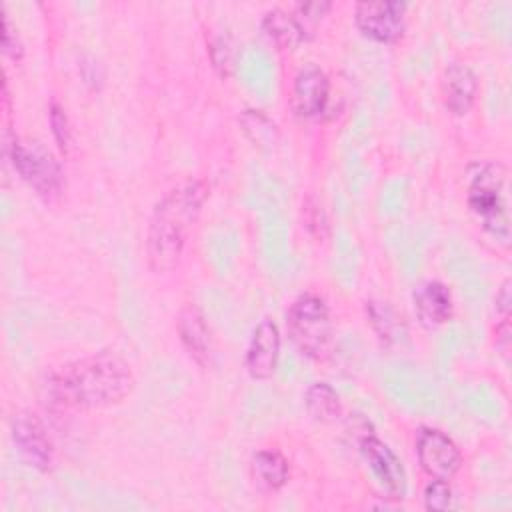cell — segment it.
Here are the masks:
<instances>
[{
  "label": "cell",
  "mask_w": 512,
  "mask_h": 512,
  "mask_svg": "<svg viewBox=\"0 0 512 512\" xmlns=\"http://www.w3.org/2000/svg\"><path fill=\"white\" fill-rule=\"evenodd\" d=\"M332 8L330 2H306V4H298L296 10H298V20L306 26V22H310L312 26ZM308 28V26H306Z\"/></svg>",
  "instance_id": "25"
},
{
  "label": "cell",
  "mask_w": 512,
  "mask_h": 512,
  "mask_svg": "<svg viewBox=\"0 0 512 512\" xmlns=\"http://www.w3.org/2000/svg\"><path fill=\"white\" fill-rule=\"evenodd\" d=\"M366 314H368L370 326L374 328V332L384 344H394L404 336L402 318L394 312L390 304L370 300L366 302Z\"/></svg>",
  "instance_id": "18"
},
{
  "label": "cell",
  "mask_w": 512,
  "mask_h": 512,
  "mask_svg": "<svg viewBox=\"0 0 512 512\" xmlns=\"http://www.w3.org/2000/svg\"><path fill=\"white\" fill-rule=\"evenodd\" d=\"M302 216H304V226L306 230L318 240H326L328 238V218H326V212L322 208V204L314 198V196H308L304 206H302Z\"/></svg>",
  "instance_id": "21"
},
{
  "label": "cell",
  "mask_w": 512,
  "mask_h": 512,
  "mask_svg": "<svg viewBox=\"0 0 512 512\" xmlns=\"http://www.w3.org/2000/svg\"><path fill=\"white\" fill-rule=\"evenodd\" d=\"M466 204L486 234L508 244L510 240V200L508 170L500 162L476 164L470 174Z\"/></svg>",
  "instance_id": "3"
},
{
  "label": "cell",
  "mask_w": 512,
  "mask_h": 512,
  "mask_svg": "<svg viewBox=\"0 0 512 512\" xmlns=\"http://www.w3.org/2000/svg\"><path fill=\"white\" fill-rule=\"evenodd\" d=\"M304 404L308 414L320 422V424H330L334 420L340 418L342 412V404H340V396L336 394V390L326 384V382H314L308 386L306 394H304Z\"/></svg>",
  "instance_id": "17"
},
{
  "label": "cell",
  "mask_w": 512,
  "mask_h": 512,
  "mask_svg": "<svg viewBox=\"0 0 512 512\" xmlns=\"http://www.w3.org/2000/svg\"><path fill=\"white\" fill-rule=\"evenodd\" d=\"M360 454L368 464L372 476L378 480L388 498H402L406 494V470L396 452L380 438L366 434L360 438Z\"/></svg>",
  "instance_id": "9"
},
{
  "label": "cell",
  "mask_w": 512,
  "mask_h": 512,
  "mask_svg": "<svg viewBox=\"0 0 512 512\" xmlns=\"http://www.w3.org/2000/svg\"><path fill=\"white\" fill-rule=\"evenodd\" d=\"M10 430H12V440L28 466L40 472H50L54 468V462H56L54 446L44 424L36 414L26 410L16 412L12 416Z\"/></svg>",
  "instance_id": "8"
},
{
  "label": "cell",
  "mask_w": 512,
  "mask_h": 512,
  "mask_svg": "<svg viewBox=\"0 0 512 512\" xmlns=\"http://www.w3.org/2000/svg\"><path fill=\"white\" fill-rule=\"evenodd\" d=\"M510 286H512V282L506 278V280L500 284L498 292H496L494 304H496V316H498V320H502V318H510V304H512Z\"/></svg>",
  "instance_id": "26"
},
{
  "label": "cell",
  "mask_w": 512,
  "mask_h": 512,
  "mask_svg": "<svg viewBox=\"0 0 512 512\" xmlns=\"http://www.w3.org/2000/svg\"><path fill=\"white\" fill-rule=\"evenodd\" d=\"M250 472L254 482L264 488V490H280L288 478H290V466L288 460L284 458L282 452L274 450V448H264L258 450L252 456L250 462Z\"/></svg>",
  "instance_id": "16"
},
{
  "label": "cell",
  "mask_w": 512,
  "mask_h": 512,
  "mask_svg": "<svg viewBox=\"0 0 512 512\" xmlns=\"http://www.w3.org/2000/svg\"><path fill=\"white\" fill-rule=\"evenodd\" d=\"M440 92H442L444 106L452 114L462 116L472 108V104L476 100V92H478L476 74L472 72L470 66L454 62L442 74Z\"/></svg>",
  "instance_id": "14"
},
{
  "label": "cell",
  "mask_w": 512,
  "mask_h": 512,
  "mask_svg": "<svg viewBox=\"0 0 512 512\" xmlns=\"http://www.w3.org/2000/svg\"><path fill=\"white\" fill-rule=\"evenodd\" d=\"M176 328L188 356L200 366H208L212 358V334L202 310L196 304L182 306Z\"/></svg>",
  "instance_id": "13"
},
{
  "label": "cell",
  "mask_w": 512,
  "mask_h": 512,
  "mask_svg": "<svg viewBox=\"0 0 512 512\" xmlns=\"http://www.w3.org/2000/svg\"><path fill=\"white\" fill-rule=\"evenodd\" d=\"M2 50H4V54H6L8 58H12V60H16V62H18V60L22 58V54H24V46H22V42H20L18 34L12 30V26H10V20H8V18H4Z\"/></svg>",
  "instance_id": "24"
},
{
  "label": "cell",
  "mask_w": 512,
  "mask_h": 512,
  "mask_svg": "<svg viewBox=\"0 0 512 512\" xmlns=\"http://www.w3.org/2000/svg\"><path fill=\"white\" fill-rule=\"evenodd\" d=\"M132 386L130 366L114 352H96L68 362L48 380V392L60 406L80 410L120 404Z\"/></svg>",
  "instance_id": "1"
},
{
  "label": "cell",
  "mask_w": 512,
  "mask_h": 512,
  "mask_svg": "<svg viewBox=\"0 0 512 512\" xmlns=\"http://www.w3.org/2000/svg\"><path fill=\"white\" fill-rule=\"evenodd\" d=\"M210 58L216 68V72L222 78H228L234 70V44L230 34H218L210 42Z\"/></svg>",
  "instance_id": "20"
},
{
  "label": "cell",
  "mask_w": 512,
  "mask_h": 512,
  "mask_svg": "<svg viewBox=\"0 0 512 512\" xmlns=\"http://www.w3.org/2000/svg\"><path fill=\"white\" fill-rule=\"evenodd\" d=\"M262 30L272 42L286 50L300 46L308 38V28L298 20V16H292L282 8H272L264 14Z\"/></svg>",
  "instance_id": "15"
},
{
  "label": "cell",
  "mask_w": 512,
  "mask_h": 512,
  "mask_svg": "<svg viewBox=\"0 0 512 512\" xmlns=\"http://www.w3.org/2000/svg\"><path fill=\"white\" fill-rule=\"evenodd\" d=\"M414 312L418 322L426 330H436L452 318L454 302L450 288L440 280H426L422 282L412 296Z\"/></svg>",
  "instance_id": "12"
},
{
  "label": "cell",
  "mask_w": 512,
  "mask_h": 512,
  "mask_svg": "<svg viewBox=\"0 0 512 512\" xmlns=\"http://www.w3.org/2000/svg\"><path fill=\"white\" fill-rule=\"evenodd\" d=\"M416 458L420 468L438 480H450L462 466V452L440 428L422 426L416 432Z\"/></svg>",
  "instance_id": "6"
},
{
  "label": "cell",
  "mask_w": 512,
  "mask_h": 512,
  "mask_svg": "<svg viewBox=\"0 0 512 512\" xmlns=\"http://www.w3.org/2000/svg\"><path fill=\"white\" fill-rule=\"evenodd\" d=\"M240 126L244 134L250 138V142L258 148H272L278 142L276 124L262 110H244L240 114Z\"/></svg>",
  "instance_id": "19"
},
{
  "label": "cell",
  "mask_w": 512,
  "mask_h": 512,
  "mask_svg": "<svg viewBox=\"0 0 512 512\" xmlns=\"http://www.w3.org/2000/svg\"><path fill=\"white\" fill-rule=\"evenodd\" d=\"M208 198L204 180L188 178L172 186L156 202L146 228V260L154 272L172 270L186 246L188 234L196 224Z\"/></svg>",
  "instance_id": "2"
},
{
  "label": "cell",
  "mask_w": 512,
  "mask_h": 512,
  "mask_svg": "<svg viewBox=\"0 0 512 512\" xmlns=\"http://www.w3.org/2000/svg\"><path fill=\"white\" fill-rule=\"evenodd\" d=\"M424 506L428 510H448L452 506V488L448 484V480H438V478H430L428 484L424 486Z\"/></svg>",
  "instance_id": "23"
},
{
  "label": "cell",
  "mask_w": 512,
  "mask_h": 512,
  "mask_svg": "<svg viewBox=\"0 0 512 512\" xmlns=\"http://www.w3.org/2000/svg\"><path fill=\"white\" fill-rule=\"evenodd\" d=\"M280 358V330L274 320L264 318L252 330L244 366L250 378L254 380H268L278 366Z\"/></svg>",
  "instance_id": "11"
},
{
  "label": "cell",
  "mask_w": 512,
  "mask_h": 512,
  "mask_svg": "<svg viewBox=\"0 0 512 512\" xmlns=\"http://www.w3.org/2000/svg\"><path fill=\"white\" fill-rule=\"evenodd\" d=\"M6 154L20 178L44 200L58 198L64 188V172L58 160L36 142L14 138L6 144Z\"/></svg>",
  "instance_id": "5"
},
{
  "label": "cell",
  "mask_w": 512,
  "mask_h": 512,
  "mask_svg": "<svg viewBox=\"0 0 512 512\" xmlns=\"http://www.w3.org/2000/svg\"><path fill=\"white\" fill-rule=\"evenodd\" d=\"M358 30L380 44H392L402 38L406 28V4L396 0L358 2L354 8Z\"/></svg>",
  "instance_id": "7"
},
{
  "label": "cell",
  "mask_w": 512,
  "mask_h": 512,
  "mask_svg": "<svg viewBox=\"0 0 512 512\" xmlns=\"http://www.w3.org/2000/svg\"><path fill=\"white\" fill-rule=\"evenodd\" d=\"M330 98V80L316 64H306L298 70L292 84V108L300 118L312 120L322 116Z\"/></svg>",
  "instance_id": "10"
},
{
  "label": "cell",
  "mask_w": 512,
  "mask_h": 512,
  "mask_svg": "<svg viewBox=\"0 0 512 512\" xmlns=\"http://www.w3.org/2000/svg\"><path fill=\"white\" fill-rule=\"evenodd\" d=\"M50 126H52V134H54L58 148L64 154H68L74 146V136H72V126H70L68 114L58 102H52V106H50Z\"/></svg>",
  "instance_id": "22"
},
{
  "label": "cell",
  "mask_w": 512,
  "mask_h": 512,
  "mask_svg": "<svg viewBox=\"0 0 512 512\" xmlns=\"http://www.w3.org/2000/svg\"><path fill=\"white\" fill-rule=\"evenodd\" d=\"M288 336L300 354L322 358L332 342V320L324 298L318 294H300L286 310Z\"/></svg>",
  "instance_id": "4"
}]
</instances>
